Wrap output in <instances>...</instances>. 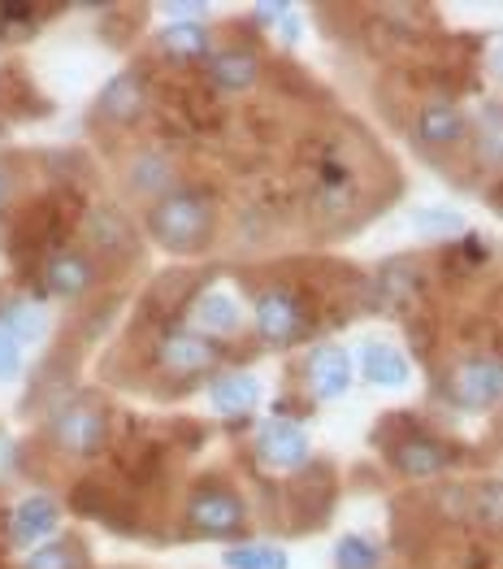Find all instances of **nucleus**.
Here are the masks:
<instances>
[{
  "label": "nucleus",
  "instance_id": "1",
  "mask_svg": "<svg viewBox=\"0 0 503 569\" xmlns=\"http://www.w3.org/2000/svg\"><path fill=\"white\" fill-rule=\"evenodd\" d=\"M213 231H218V209L204 191L195 188L170 191L165 200H157L148 209V236L157 239L165 252H179V257L204 252L213 243Z\"/></svg>",
  "mask_w": 503,
  "mask_h": 569
},
{
  "label": "nucleus",
  "instance_id": "2",
  "mask_svg": "<svg viewBox=\"0 0 503 569\" xmlns=\"http://www.w3.org/2000/svg\"><path fill=\"white\" fill-rule=\"evenodd\" d=\"M48 439L66 457H95L109 439V409L100 400H88V396L66 400L48 422Z\"/></svg>",
  "mask_w": 503,
  "mask_h": 569
},
{
  "label": "nucleus",
  "instance_id": "3",
  "mask_svg": "<svg viewBox=\"0 0 503 569\" xmlns=\"http://www.w3.org/2000/svg\"><path fill=\"white\" fill-rule=\"evenodd\" d=\"M252 322L270 348H286L309 331V309L291 287H265L252 305Z\"/></svg>",
  "mask_w": 503,
  "mask_h": 569
},
{
  "label": "nucleus",
  "instance_id": "4",
  "mask_svg": "<svg viewBox=\"0 0 503 569\" xmlns=\"http://www.w3.org/2000/svg\"><path fill=\"white\" fill-rule=\"evenodd\" d=\"M248 522V509L243 500L230 491V487H200L191 500H187V526L195 535H209V539H230L239 535Z\"/></svg>",
  "mask_w": 503,
  "mask_h": 569
},
{
  "label": "nucleus",
  "instance_id": "5",
  "mask_svg": "<svg viewBox=\"0 0 503 569\" xmlns=\"http://www.w3.org/2000/svg\"><path fill=\"white\" fill-rule=\"evenodd\" d=\"M447 396L464 409L503 405V357H469L447 375Z\"/></svg>",
  "mask_w": 503,
  "mask_h": 569
},
{
  "label": "nucleus",
  "instance_id": "6",
  "mask_svg": "<svg viewBox=\"0 0 503 569\" xmlns=\"http://www.w3.org/2000/svg\"><path fill=\"white\" fill-rule=\"evenodd\" d=\"M161 366L179 379L209 375L218 366V343L200 331H170L161 339Z\"/></svg>",
  "mask_w": 503,
  "mask_h": 569
},
{
  "label": "nucleus",
  "instance_id": "7",
  "mask_svg": "<svg viewBox=\"0 0 503 569\" xmlns=\"http://www.w3.org/2000/svg\"><path fill=\"white\" fill-rule=\"evenodd\" d=\"M309 452H313V443H309V435L295 427V422H265L261 435H256V457L270 466V470H300L304 461H309Z\"/></svg>",
  "mask_w": 503,
  "mask_h": 569
},
{
  "label": "nucleus",
  "instance_id": "8",
  "mask_svg": "<svg viewBox=\"0 0 503 569\" xmlns=\"http://www.w3.org/2000/svg\"><path fill=\"white\" fill-rule=\"evenodd\" d=\"M464 131H469L464 113H460L456 104H447V100L421 104L416 109V122H412V136H416V143H425V148H456L464 140Z\"/></svg>",
  "mask_w": 503,
  "mask_h": 569
},
{
  "label": "nucleus",
  "instance_id": "9",
  "mask_svg": "<svg viewBox=\"0 0 503 569\" xmlns=\"http://www.w3.org/2000/svg\"><path fill=\"white\" fill-rule=\"evenodd\" d=\"M309 387L318 400H339L352 387V357L339 343H321L309 352Z\"/></svg>",
  "mask_w": 503,
  "mask_h": 569
},
{
  "label": "nucleus",
  "instance_id": "10",
  "mask_svg": "<svg viewBox=\"0 0 503 569\" xmlns=\"http://www.w3.org/2000/svg\"><path fill=\"white\" fill-rule=\"evenodd\" d=\"M48 279V291L52 296H66V300H79V296H88L95 287V279H100V270H95V261L88 257V252H57L52 261H48L44 270Z\"/></svg>",
  "mask_w": 503,
  "mask_h": 569
},
{
  "label": "nucleus",
  "instance_id": "11",
  "mask_svg": "<svg viewBox=\"0 0 503 569\" xmlns=\"http://www.w3.org/2000/svg\"><path fill=\"white\" fill-rule=\"evenodd\" d=\"M61 522V509L48 500V496H27L18 509H13V522H9V539L22 543V548H40L52 539V530Z\"/></svg>",
  "mask_w": 503,
  "mask_h": 569
},
{
  "label": "nucleus",
  "instance_id": "12",
  "mask_svg": "<svg viewBox=\"0 0 503 569\" xmlns=\"http://www.w3.org/2000/svg\"><path fill=\"white\" fill-rule=\"evenodd\" d=\"M391 461H395L400 475L409 478H439L447 470V448L430 435H409L391 448Z\"/></svg>",
  "mask_w": 503,
  "mask_h": 569
},
{
  "label": "nucleus",
  "instance_id": "13",
  "mask_svg": "<svg viewBox=\"0 0 503 569\" xmlns=\"http://www.w3.org/2000/svg\"><path fill=\"white\" fill-rule=\"evenodd\" d=\"M239 322H243V309H239V300H234L230 291H222V287L195 296V305H191V327H195L200 335H209V339L234 335L239 331Z\"/></svg>",
  "mask_w": 503,
  "mask_h": 569
},
{
  "label": "nucleus",
  "instance_id": "14",
  "mask_svg": "<svg viewBox=\"0 0 503 569\" xmlns=\"http://www.w3.org/2000/svg\"><path fill=\"white\" fill-rule=\"evenodd\" d=\"M179 183V174H174V161L170 157H161V152H143V157H135L131 161V170H127V188H131V196H143V200H165L170 191Z\"/></svg>",
  "mask_w": 503,
  "mask_h": 569
},
{
  "label": "nucleus",
  "instance_id": "15",
  "mask_svg": "<svg viewBox=\"0 0 503 569\" xmlns=\"http://www.w3.org/2000/svg\"><path fill=\"white\" fill-rule=\"evenodd\" d=\"M361 375H365L373 387H404V382L412 379V366L395 343L373 339V343H365V352H361Z\"/></svg>",
  "mask_w": 503,
  "mask_h": 569
},
{
  "label": "nucleus",
  "instance_id": "16",
  "mask_svg": "<svg viewBox=\"0 0 503 569\" xmlns=\"http://www.w3.org/2000/svg\"><path fill=\"white\" fill-rule=\"evenodd\" d=\"M143 79H139L135 70H122V74H113L109 83H104V92H100V118H109V122H131L143 113Z\"/></svg>",
  "mask_w": 503,
  "mask_h": 569
},
{
  "label": "nucleus",
  "instance_id": "17",
  "mask_svg": "<svg viewBox=\"0 0 503 569\" xmlns=\"http://www.w3.org/2000/svg\"><path fill=\"white\" fill-rule=\"evenodd\" d=\"M209 79L222 88V92H248L256 88L261 79V61L243 48H227V52H213L209 57Z\"/></svg>",
  "mask_w": 503,
  "mask_h": 569
},
{
  "label": "nucleus",
  "instance_id": "18",
  "mask_svg": "<svg viewBox=\"0 0 503 569\" xmlns=\"http://www.w3.org/2000/svg\"><path fill=\"white\" fill-rule=\"evenodd\" d=\"M261 400V382L252 375H218L209 382V405L222 413V418H239L248 409H256Z\"/></svg>",
  "mask_w": 503,
  "mask_h": 569
},
{
  "label": "nucleus",
  "instance_id": "19",
  "mask_svg": "<svg viewBox=\"0 0 503 569\" xmlns=\"http://www.w3.org/2000/svg\"><path fill=\"white\" fill-rule=\"evenodd\" d=\"M209 48H213V36H209L204 22H170V27H161V52L174 57V61H200V57H209Z\"/></svg>",
  "mask_w": 503,
  "mask_h": 569
},
{
  "label": "nucleus",
  "instance_id": "20",
  "mask_svg": "<svg viewBox=\"0 0 503 569\" xmlns=\"http://www.w3.org/2000/svg\"><path fill=\"white\" fill-rule=\"evenodd\" d=\"M464 513L486 530H503V478H486V482H473L464 491Z\"/></svg>",
  "mask_w": 503,
  "mask_h": 569
},
{
  "label": "nucleus",
  "instance_id": "21",
  "mask_svg": "<svg viewBox=\"0 0 503 569\" xmlns=\"http://www.w3.org/2000/svg\"><path fill=\"white\" fill-rule=\"evenodd\" d=\"M22 569H88V548L83 539H48L27 552Z\"/></svg>",
  "mask_w": 503,
  "mask_h": 569
},
{
  "label": "nucleus",
  "instance_id": "22",
  "mask_svg": "<svg viewBox=\"0 0 503 569\" xmlns=\"http://www.w3.org/2000/svg\"><path fill=\"white\" fill-rule=\"evenodd\" d=\"M227 569H286V552L278 543H234L222 552Z\"/></svg>",
  "mask_w": 503,
  "mask_h": 569
},
{
  "label": "nucleus",
  "instance_id": "23",
  "mask_svg": "<svg viewBox=\"0 0 503 569\" xmlns=\"http://www.w3.org/2000/svg\"><path fill=\"white\" fill-rule=\"evenodd\" d=\"M92 239L95 248H109V252H131V227L122 222V213H113V209H100V213H92Z\"/></svg>",
  "mask_w": 503,
  "mask_h": 569
},
{
  "label": "nucleus",
  "instance_id": "24",
  "mask_svg": "<svg viewBox=\"0 0 503 569\" xmlns=\"http://www.w3.org/2000/svg\"><path fill=\"white\" fill-rule=\"evenodd\" d=\"M334 566L339 569H378L382 566V552H378V543L365 539V535H348V539H339V548H334Z\"/></svg>",
  "mask_w": 503,
  "mask_h": 569
},
{
  "label": "nucleus",
  "instance_id": "25",
  "mask_svg": "<svg viewBox=\"0 0 503 569\" xmlns=\"http://www.w3.org/2000/svg\"><path fill=\"white\" fill-rule=\"evenodd\" d=\"M412 227L425 239H452L464 231V218L447 213V209H421V213H412Z\"/></svg>",
  "mask_w": 503,
  "mask_h": 569
},
{
  "label": "nucleus",
  "instance_id": "26",
  "mask_svg": "<svg viewBox=\"0 0 503 569\" xmlns=\"http://www.w3.org/2000/svg\"><path fill=\"white\" fill-rule=\"evenodd\" d=\"M0 327L13 335L18 343H36V339L44 335V313H40L36 305H18V309H9V318H4Z\"/></svg>",
  "mask_w": 503,
  "mask_h": 569
},
{
  "label": "nucleus",
  "instance_id": "27",
  "mask_svg": "<svg viewBox=\"0 0 503 569\" xmlns=\"http://www.w3.org/2000/svg\"><path fill=\"white\" fill-rule=\"evenodd\" d=\"M18 370H22V343H18L13 335L0 327V382L13 379Z\"/></svg>",
  "mask_w": 503,
  "mask_h": 569
},
{
  "label": "nucleus",
  "instance_id": "28",
  "mask_svg": "<svg viewBox=\"0 0 503 569\" xmlns=\"http://www.w3.org/2000/svg\"><path fill=\"white\" fill-rule=\"evenodd\" d=\"M9 191H13V183H9V174H4V170H0V204H4V200H9Z\"/></svg>",
  "mask_w": 503,
  "mask_h": 569
},
{
  "label": "nucleus",
  "instance_id": "29",
  "mask_svg": "<svg viewBox=\"0 0 503 569\" xmlns=\"http://www.w3.org/2000/svg\"><path fill=\"white\" fill-rule=\"evenodd\" d=\"M495 74H503V48L495 52Z\"/></svg>",
  "mask_w": 503,
  "mask_h": 569
}]
</instances>
